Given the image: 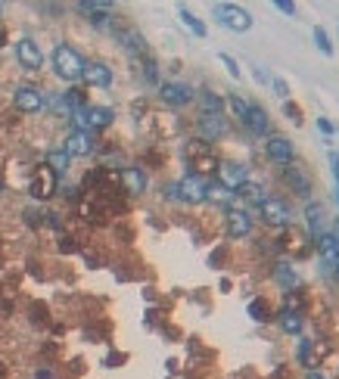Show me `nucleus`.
Instances as JSON below:
<instances>
[{
  "mask_svg": "<svg viewBox=\"0 0 339 379\" xmlns=\"http://www.w3.org/2000/svg\"><path fill=\"white\" fill-rule=\"evenodd\" d=\"M184 162H187V168H190V174L197 177H205L212 174V171H218V156L212 153V143L205 140H187V146H184Z\"/></svg>",
  "mask_w": 339,
  "mask_h": 379,
  "instance_id": "3",
  "label": "nucleus"
},
{
  "mask_svg": "<svg viewBox=\"0 0 339 379\" xmlns=\"http://www.w3.org/2000/svg\"><path fill=\"white\" fill-rule=\"evenodd\" d=\"M277 324H280V330H284L286 336H299L302 326H305V324H302V314H292V311H286V308L277 314Z\"/></svg>",
  "mask_w": 339,
  "mask_h": 379,
  "instance_id": "24",
  "label": "nucleus"
},
{
  "mask_svg": "<svg viewBox=\"0 0 339 379\" xmlns=\"http://www.w3.org/2000/svg\"><path fill=\"white\" fill-rule=\"evenodd\" d=\"M308 379H324V376H321L318 370H312V373H308Z\"/></svg>",
  "mask_w": 339,
  "mask_h": 379,
  "instance_id": "42",
  "label": "nucleus"
},
{
  "mask_svg": "<svg viewBox=\"0 0 339 379\" xmlns=\"http://www.w3.org/2000/svg\"><path fill=\"white\" fill-rule=\"evenodd\" d=\"M165 196L175 199V202H184V205H199L209 199V181L197 177V174H187V177H181V181L168 183V187H165Z\"/></svg>",
  "mask_w": 339,
  "mask_h": 379,
  "instance_id": "2",
  "label": "nucleus"
},
{
  "mask_svg": "<svg viewBox=\"0 0 339 379\" xmlns=\"http://www.w3.org/2000/svg\"><path fill=\"white\" fill-rule=\"evenodd\" d=\"M16 62H19L25 72H41L44 66V53L41 47H38V41H32V38H22V41H16Z\"/></svg>",
  "mask_w": 339,
  "mask_h": 379,
  "instance_id": "12",
  "label": "nucleus"
},
{
  "mask_svg": "<svg viewBox=\"0 0 339 379\" xmlns=\"http://www.w3.org/2000/svg\"><path fill=\"white\" fill-rule=\"evenodd\" d=\"M215 22L227 31H237V34H246L252 28V16L246 7H237V3H218L215 7Z\"/></svg>",
  "mask_w": 339,
  "mask_h": 379,
  "instance_id": "4",
  "label": "nucleus"
},
{
  "mask_svg": "<svg viewBox=\"0 0 339 379\" xmlns=\"http://www.w3.org/2000/svg\"><path fill=\"white\" fill-rule=\"evenodd\" d=\"M75 122H78V131H103L116 122V112L109 106H84L75 112Z\"/></svg>",
  "mask_w": 339,
  "mask_h": 379,
  "instance_id": "5",
  "label": "nucleus"
},
{
  "mask_svg": "<svg viewBox=\"0 0 339 379\" xmlns=\"http://www.w3.org/2000/svg\"><path fill=\"white\" fill-rule=\"evenodd\" d=\"M215 174H218V187H224L227 193H237L249 181V168L243 162H221Z\"/></svg>",
  "mask_w": 339,
  "mask_h": 379,
  "instance_id": "7",
  "label": "nucleus"
},
{
  "mask_svg": "<svg viewBox=\"0 0 339 379\" xmlns=\"http://www.w3.org/2000/svg\"><path fill=\"white\" fill-rule=\"evenodd\" d=\"M68 162H72V159H68L62 149H50V153H47V168L53 171V174H66Z\"/></svg>",
  "mask_w": 339,
  "mask_h": 379,
  "instance_id": "28",
  "label": "nucleus"
},
{
  "mask_svg": "<svg viewBox=\"0 0 339 379\" xmlns=\"http://www.w3.org/2000/svg\"><path fill=\"white\" fill-rule=\"evenodd\" d=\"M318 128L324 131V134H333V131H336V128L330 125V118H318Z\"/></svg>",
  "mask_w": 339,
  "mask_h": 379,
  "instance_id": "39",
  "label": "nucleus"
},
{
  "mask_svg": "<svg viewBox=\"0 0 339 379\" xmlns=\"http://www.w3.org/2000/svg\"><path fill=\"white\" fill-rule=\"evenodd\" d=\"M277 10H280V13H286V16H292V13H296V3H286V0H280Z\"/></svg>",
  "mask_w": 339,
  "mask_h": 379,
  "instance_id": "38",
  "label": "nucleus"
},
{
  "mask_svg": "<svg viewBox=\"0 0 339 379\" xmlns=\"http://www.w3.org/2000/svg\"><path fill=\"white\" fill-rule=\"evenodd\" d=\"M13 103H16V109H19V112H25V116H38V112L47 106L44 94L34 88V84H22V88H16Z\"/></svg>",
  "mask_w": 339,
  "mask_h": 379,
  "instance_id": "11",
  "label": "nucleus"
},
{
  "mask_svg": "<svg viewBox=\"0 0 339 379\" xmlns=\"http://www.w3.org/2000/svg\"><path fill=\"white\" fill-rule=\"evenodd\" d=\"M28 193H32L34 199H53L56 196V174L47 168V165H38L32 174V183H28Z\"/></svg>",
  "mask_w": 339,
  "mask_h": 379,
  "instance_id": "8",
  "label": "nucleus"
},
{
  "mask_svg": "<svg viewBox=\"0 0 339 379\" xmlns=\"http://www.w3.org/2000/svg\"><path fill=\"white\" fill-rule=\"evenodd\" d=\"M34 379H53V373H50V370H41V373H34Z\"/></svg>",
  "mask_w": 339,
  "mask_h": 379,
  "instance_id": "40",
  "label": "nucleus"
},
{
  "mask_svg": "<svg viewBox=\"0 0 339 379\" xmlns=\"http://www.w3.org/2000/svg\"><path fill=\"white\" fill-rule=\"evenodd\" d=\"M81 81L88 84V88H112V81H116V75H112V66H106V62L100 60H90L88 66H84V75H81Z\"/></svg>",
  "mask_w": 339,
  "mask_h": 379,
  "instance_id": "15",
  "label": "nucleus"
},
{
  "mask_svg": "<svg viewBox=\"0 0 339 379\" xmlns=\"http://www.w3.org/2000/svg\"><path fill=\"white\" fill-rule=\"evenodd\" d=\"M7 44V28H3V22H0V47Z\"/></svg>",
  "mask_w": 339,
  "mask_h": 379,
  "instance_id": "41",
  "label": "nucleus"
},
{
  "mask_svg": "<svg viewBox=\"0 0 339 379\" xmlns=\"http://www.w3.org/2000/svg\"><path fill=\"white\" fill-rule=\"evenodd\" d=\"M305 246H312L305 239V233H299V231H292V227H286V233L280 237V249L284 252H290V255H305Z\"/></svg>",
  "mask_w": 339,
  "mask_h": 379,
  "instance_id": "22",
  "label": "nucleus"
},
{
  "mask_svg": "<svg viewBox=\"0 0 339 379\" xmlns=\"http://www.w3.org/2000/svg\"><path fill=\"white\" fill-rule=\"evenodd\" d=\"M284 181H286V187L296 193V196H312V177L305 174L302 168H296V165H286L284 168Z\"/></svg>",
  "mask_w": 339,
  "mask_h": 379,
  "instance_id": "18",
  "label": "nucleus"
},
{
  "mask_svg": "<svg viewBox=\"0 0 339 379\" xmlns=\"http://www.w3.org/2000/svg\"><path fill=\"white\" fill-rule=\"evenodd\" d=\"M312 38H314V44H318L321 53H324V56H333V41H330V34H327L324 28L314 25V28H312Z\"/></svg>",
  "mask_w": 339,
  "mask_h": 379,
  "instance_id": "31",
  "label": "nucleus"
},
{
  "mask_svg": "<svg viewBox=\"0 0 339 379\" xmlns=\"http://www.w3.org/2000/svg\"><path fill=\"white\" fill-rule=\"evenodd\" d=\"M314 252H318V258H321L324 267H339V243L330 237V233L314 243Z\"/></svg>",
  "mask_w": 339,
  "mask_h": 379,
  "instance_id": "19",
  "label": "nucleus"
},
{
  "mask_svg": "<svg viewBox=\"0 0 339 379\" xmlns=\"http://www.w3.org/2000/svg\"><path fill=\"white\" fill-rule=\"evenodd\" d=\"M246 128L252 131V134H268V128H271V122H268V112L262 106H258V103H249V116H246Z\"/></svg>",
  "mask_w": 339,
  "mask_h": 379,
  "instance_id": "21",
  "label": "nucleus"
},
{
  "mask_svg": "<svg viewBox=\"0 0 339 379\" xmlns=\"http://www.w3.org/2000/svg\"><path fill=\"white\" fill-rule=\"evenodd\" d=\"M50 60H53V75L60 78V81H66V84L78 81V78L84 75V66H88V60H84L72 44H56Z\"/></svg>",
  "mask_w": 339,
  "mask_h": 379,
  "instance_id": "1",
  "label": "nucleus"
},
{
  "mask_svg": "<svg viewBox=\"0 0 339 379\" xmlns=\"http://www.w3.org/2000/svg\"><path fill=\"white\" fill-rule=\"evenodd\" d=\"M237 196H240V199H246V202H252V205H262V199H265V190H262V183L246 181L243 187L237 190Z\"/></svg>",
  "mask_w": 339,
  "mask_h": 379,
  "instance_id": "26",
  "label": "nucleus"
},
{
  "mask_svg": "<svg viewBox=\"0 0 339 379\" xmlns=\"http://www.w3.org/2000/svg\"><path fill=\"white\" fill-rule=\"evenodd\" d=\"M258 215L268 227H290V205L277 196H265L262 205H258Z\"/></svg>",
  "mask_w": 339,
  "mask_h": 379,
  "instance_id": "6",
  "label": "nucleus"
},
{
  "mask_svg": "<svg viewBox=\"0 0 339 379\" xmlns=\"http://www.w3.org/2000/svg\"><path fill=\"white\" fill-rule=\"evenodd\" d=\"M218 60L224 62V68H227V72L234 75V78H240V66H237V60H234V56H227V53H221L218 56Z\"/></svg>",
  "mask_w": 339,
  "mask_h": 379,
  "instance_id": "33",
  "label": "nucleus"
},
{
  "mask_svg": "<svg viewBox=\"0 0 339 379\" xmlns=\"http://www.w3.org/2000/svg\"><path fill=\"white\" fill-rule=\"evenodd\" d=\"M305 231H308V237H312V243H318L321 237L330 233V218H327V209L321 202L305 205Z\"/></svg>",
  "mask_w": 339,
  "mask_h": 379,
  "instance_id": "10",
  "label": "nucleus"
},
{
  "mask_svg": "<svg viewBox=\"0 0 339 379\" xmlns=\"http://www.w3.org/2000/svg\"><path fill=\"white\" fill-rule=\"evenodd\" d=\"M177 13H181V22H184V25H187V28H190V31L197 34V38H205V25L197 19V16L190 13V10H187V7H181V10H177Z\"/></svg>",
  "mask_w": 339,
  "mask_h": 379,
  "instance_id": "30",
  "label": "nucleus"
},
{
  "mask_svg": "<svg viewBox=\"0 0 339 379\" xmlns=\"http://www.w3.org/2000/svg\"><path fill=\"white\" fill-rule=\"evenodd\" d=\"M255 81L258 84H271V75H268L265 68H255Z\"/></svg>",
  "mask_w": 339,
  "mask_h": 379,
  "instance_id": "37",
  "label": "nucleus"
},
{
  "mask_svg": "<svg viewBox=\"0 0 339 379\" xmlns=\"http://www.w3.org/2000/svg\"><path fill=\"white\" fill-rule=\"evenodd\" d=\"M274 280H277V286H280V289H286V292L299 289V274L292 271V264H284V261L274 264Z\"/></svg>",
  "mask_w": 339,
  "mask_h": 379,
  "instance_id": "23",
  "label": "nucleus"
},
{
  "mask_svg": "<svg viewBox=\"0 0 339 379\" xmlns=\"http://www.w3.org/2000/svg\"><path fill=\"white\" fill-rule=\"evenodd\" d=\"M330 168H333V183H336V205H339V156H330Z\"/></svg>",
  "mask_w": 339,
  "mask_h": 379,
  "instance_id": "35",
  "label": "nucleus"
},
{
  "mask_svg": "<svg viewBox=\"0 0 339 379\" xmlns=\"http://www.w3.org/2000/svg\"><path fill=\"white\" fill-rule=\"evenodd\" d=\"M197 131H199V140L215 143V140H221V137L231 131V125H227V118H224V116H199L197 118Z\"/></svg>",
  "mask_w": 339,
  "mask_h": 379,
  "instance_id": "17",
  "label": "nucleus"
},
{
  "mask_svg": "<svg viewBox=\"0 0 339 379\" xmlns=\"http://www.w3.org/2000/svg\"><path fill=\"white\" fill-rule=\"evenodd\" d=\"M265 156L271 159L274 165L286 168V165H292V159H296V146H292V140L274 134V137H268V143H265Z\"/></svg>",
  "mask_w": 339,
  "mask_h": 379,
  "instance_id": "16",
  "label": "nucleus"
},
{
  "mask_svg": "<svg viewBox=\"0 0 339 379\" xmlns=\"http://www.w3.org/2000/svg\"><path fill=\"white\" fill-rule=\"evenodd\" d=\"M159 96H162V103L171 106V109H184V106H190V103L197 100V94H193L190 84H181V81H165L162 88H159Z\"/></svg>",
  "mask_w": 339,
  "mask_h": 379,
  "instance_id": "9",
  "label": "nucleus"
},
{
  "mask_svg": "<svg viewBox=\"0 0 339 379\" xmlns=\"http://www.w3.org/2000/svg\"><path fill=\"white\" fill-rule=\"evenodd\" d=\"M305 305H308V298H305V292H302V289H290L284 296V308H286V311H292V314H302V311H305Z\"/></svg>",
  "mask_w": 339,
  "mask_h": 379,
  "instance_id": "27",
  "label": "nucleus"
},
{
  "mask_svg": "<svg viewBox=\"0 0 339 379\" xmlns=\"http://www.w3.org/2000/svg\"><path fill=\"white\" fill-rule=\"evenodd\" d=\"M284 112H290V116H292V125H302V112H299V106L292 100L284 103Z\"/></svg>",
  "mask_w": 339,
  "mask_h": 379,
  "instance_id": "34",
  "label": "nucleus"
},
{
  "mask_svg": "<svg viewBox=\"0 0 339 379\" xmlns=\"http://www.w3.org/2000/svg\"><path fill=\"white\" fill-rule=\"evenodd\" d=\"M118 181H122V187H125V193H128V196H140L143 190H147V171H140V168H125Z\"/></svg>",
  "mask_w": 339,
  "mask_h": 379,
  "instance_id": "20",
  "label": "nucleus"
},
{
  "mask_svg": "<svg viewBox=\"0 0 339 379\" xmlns=\"http://www.w3.org/2000/svg\"><path fill=\"white\" fill-rule=\"evenodd\" d=\"M227 106H231V112L237 116V122H246V116H249V103L243 100L240 94H227Z\"/></svg>",
  "mask_w": 339,
  "mask_h": 379,
  "instance_id": "29",
  "label": "nucleus"
},
{
  "mask_svg": "<svg viewBox=\"0 0 339 379\" xmlns=\"http://www.w3.org/2000/svg\"><path fill=\"white\" fill-rule=\"evenodd\" d=\"M224 231H227L231 239H246L252 233V218L246 215L243 209L227 205V209H224Z\"/></svg>",
  "mask_w": 339,
  "mask_h": 379,
  "instance_id": "13",
  "label": "nucleus"
},
{
  "mask_svg": "<svg viewBox=\"0 0 339 379\" xmlns=\"http://www.w3.org/2000/svg\"><path fill=\"white\" fill-rule=\"evenodd\" d=\"M199 106H203V116H224V100L212 90H203L199 94Z\"/></svg>",
  "mask_w": 339,
  "mask_h": 379,
  "instance_id": "25",
  "label": "nucleus"
},
{
  "mask_svg": "<svg viewBox=\"0 0 339 379\" xmlns=\"http://www.w3.org/2000/svg\"><path fill=\"white\" fill-rule=\"evenodd\" d=\"M271 84H274V90H277V96L290 100V88H286V81H284V78H271Z\"/></svg>",
  "mask_w": 339,
  "mask_h": 379,
  "instance_id": "36",
  "label": "nucleus"
},
{
  "mask_svg": "<svg viewBox=\"0 0 339 379\" xmlns=\"http://www.w3.org/2000/svg\"><path fill=\"white\" fill-rule=\"evenodd\" d=\"M94 149H97V143H94V137H90V131H78V128L62 143V153H66L68 159H88Z\"/></svg>",
  "mask_w": 339,
  "mask_h": 379,
  "instance_id": "14",
  "label": "nucleus"
},
{
  "mask_svg": "<svg viewBox=\"0 0 339 379\" xmlns=\"http://www.w3.org/2000/svg\"><path fill=\"white\" fill-rule=\"evenodd\" d=\"M249 317L252 320H258V324H268V320H271V311H268V305L265 302H249Z\"/></svg>",
  "mask_w": 339,
  "mask_h": 379,
  "instance_id": "32",
  "label": "nucleus"
}]
</instances>
